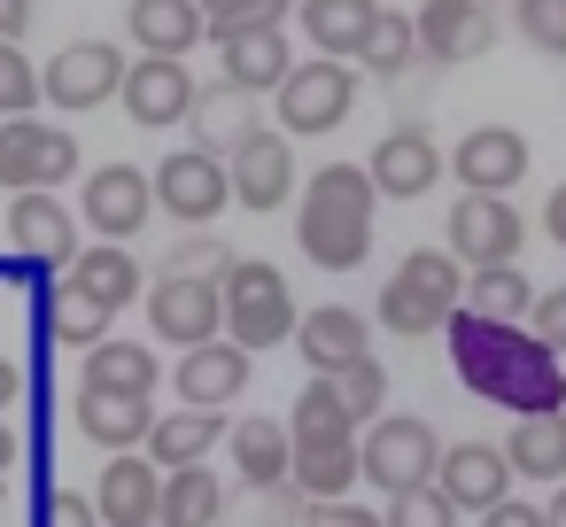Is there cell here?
Here are the masks:
<instances>
[{"mask_svg":"<svg viewBox=\"0 0 566 527\" xmlns=\"http://www.w3.org/2000/svg\"><path fill=\"white\" fill-rule=\"evenodd\" d=\"M210 442H226V411H195V403H179L171 419H156V426H148V442H140V450L171 473V465H202V457H210Z\"/></svg>","mask_w":566,"mask_h":527,"instance_id":"cell-33","label":"cell"},{"mask_svg":"<svg viewBox=\"0 0 566 527\" xmlns=\"http://www.w3.org/2000/svg\"><path fill=\"white\" fill-rule=\"evenodd\" d=\"M125 117L140 125V133H171V125H187V109H195V78H187V55H140V63H125Z\"/></svg>","mask_w":566,"mask_h":527,"instance_id":"cell-13","label":"cell"},{"mask_svg":"<svg viewBox=\"0 0 566 527\" xmlns=\"http://www.w3.org/2000/svg\"><path fill=\"white\" fill-rule=\"evenodd\" d=\"M164 272H226V241L195 233V241H179V249H171V264H164Z\"/></svg>","mask_w":566,"mask_h":527,"instance_id":"cell-48","label":"cell"},{"mask_svg":"<svg viewBox=\"0 0 566 527\" xmlns=\"http://www.w3.org/2000/svg\"><path fill=\"white\" fill-rule=\"evenodd\" d=\"M148 326H156L171 349L218 341V334H226V295H218V272H164V280L148 287Z\"/></svg>","mask_w":566,"mask_h":527,"instance_id":"cell-9","label":"cell"},{"mask_svg":"<svg viewBox=\"0 0 566 527\" xmlns=\"http://www.w3.org/2000/svg\"><path fill=\"white\" fill-rule=\"evenodd\" d=\"M543 233L566 249V187H551V202H543Z\"/></svg>","mask_w":566,"mask_h":527,"instance_id":"cell-52","label":"cell"},{"mask_svg":"<svg viewBox=\"0 0 566 527\" xmlns=\"http://www.w3.org/2000/svg\"><path fill=\"white\" fill-rule=\"evenodd\" d=\"M326 380L342 388V403H349V419H357V426H373V419L388 411V372H380V357H373V349H365V357H349V365H334Z\"/></svg>","mask_w":566,"mask_h":527,"instance_id":"cell-39","label":"cell"},{"mask_svg":"<svg viewBox=\"0 0 566 527\" xmlns=\"http://www.w3.org/2000/svg\"><path fill=\"white\" fill-rule=\"evenodd\" d=\"M373 171L365 164H326L311 171L303 187V210H295V249L318 264V272H357L373 256Z\"/></svg>","mask_w":566,"mask_h":527,"instance_id":"cell-2","label":"cell"},{"mask_svg":"<svg viewBox=\"0 0 566 527\" xmlns=\"http://www.w3.org/2000/svg\"><path fill=\"white\" fill-rule=\"evenodd\" d=\"M9 249L71 264V256H78V218L63 210V194H48V187H32V194H9Z\"/></svg>","mask_w":566,"mask_h":527,"instance_id":"cell-22","label":"cell"},{"mask_svg":"<svg viewBox=\"0 0 566 527\" xmlns=\"http://www.w3.org/2000/svg\"><path fill=\"white\" fill-rule=\"evenodd\" d=\"M388 9H403V0H388Z\"/></svg>","mask_w":566,"mask_h":527,"instance_id":"cell-55","label":"cell"},{"mask_svg":"<svg viewBox=\"0 0 566 527\" xmlns=\"http://www.w3.org/2000/svg\"><path fill=\"white\" fill-rule=\"evenodd\" d=\"M226 450H233L241 488H256V496L295 488V481H287V473H295V434H287L280 419H241V426H226Z\"/></svg>","mask_w":566,"mask_h":527,"instance_id":"cell-21","label":"cell"},{"mask_svg":"<svg viewBox=\"0 0 566 527\" xmlns=\"http://www.w3.org/2000/svg\"><path fill=\"white\" fill-rule=\"evenodd\" d=\"M71 419H78V434L94 442V450H140L148 442V426H156V396H125V388H78L71 396Z\"/></svg>","mask_w":566,"mask_h":527,"instance_id":"cell-20","label":"cell"},{"mask_svg":"<svg viewBox=\"0 0 566 527\" xmlns=\"http://www.w3.org/2000/svg\"><path fill=\"white\" fill-rule=\"evenodd\" d=\"M32 527H102V512L78 488H40L32 496Z\"/></svg>","mask_w":566,"mask_h":527,"instance_id":"cell-44","label":"cell"},{"mask_svg":"<svg viewBox=\"0 0 566 527\" xmlns=\"http://www.w3.org/2000/svg\"><path fill=\"white\" fill-rule=\"evenodd\" d=\"M481 527H543V504L504 496V504H489V512H481Z\"/></svg>","mask_w":566,"mask_h":527,"instance_id":"cell-49","label":"cell"},{"mask_svg":"<svg viewBox=\"0 0 566 527\" xmlns=\"http://www.w3.org/2000/svg\"><path fill=\"white\" fill-rule=\"evenodd\" d=\"M527 334H535V341H551V349L566 357V287L535 295V310H527Z\"/></svg>","mask_w":566,"mask_h":527,"instance_id":"cell-47","label":"cell"},{"mask_svg":"<svg viewBox=\"0 0 566 527\" xmlns=\"http://www.w3.org/2000/svg\"><path fill=\"white\" fill-rule=\"evenodd\" d=\"M156 504H164V465L148 450H117L94 481V512L102 527H156Z\"/></svg>","mask_w":566,"mask_h":527,"instance_id":"cell-17","label":"cell"},{"mask_svg":"<svg viewBox=\"0 0 566 527\" xmlns=\"http://www.w3.org/2000/svg\"><path fill=\"white\" fill-rule=\"evenodd\" d=\"M226 179H233V202L249 210V218H272L303 179H295V140L280 133V125H256L233 156H226Z\"/></svg>","mask_w":566,"mask_h":527,"instance_id":"cell-11","label":"cell"},{"mask_svg":"<svg viewBox=\"0 0 566 527\" xmlns=\"http://www.w3.org/2000/svg\"><path fill=\"white\" fill-rule=\"evenodd\" d=\"M78 218L102 233V241H133L148 218H156V179L133 171V164H102L78 194Z\"/></svg>","mask_w":566,"mask_h":527,"instance_id":"cell-15","label":"cell"},{"mask_svg":"<svg viewBox=\"0 0 566 527\" xmlns=\"http://www.w3.org/2000/svg\"><path fill=\"white\" fill-rule=\"evenodd\" d=\"M32 310H40V341H55V349H94V341H109V318H117V310H102L94 295H78L63 280L40 287Z\"/></svg>","mask_w":566,"mask_h":527,"instance_id":"cell-28","label":"cell"},{"mask_svg":"<svg viewBox=\"0 0 566 527\" xmlns=\"http://www.w3.org/2000/svg\"><path fill=\"white\" fill-rule=\"evenodd\" d=\"M78 179V140H71V125H40V109L32 117H0V187L9 194H32V187H71Z\"/></svg>","mask_w":566,"mask_h":527,"instance_id":"cell-6","label":"cell"},{"mask_svg":"<svg viewBox=\"0 0 566 527\" xmlns=\"http://www.w3.org/2000/svg\"><path fill=\"white\" fill-rule=\"evenodd\" d=\"M512 32L543 63H566V0H512Z\"/></svg>","mask_w":566,"mask_h":527,"instance_id":"cell-40","label":"cell"},{"mask_svg":"<svg viewBox=\"0 0 566 527\" xmlns=\"http://www.w3.org/2000/svg\"><path fill=\"white\" fill-rule=\"evenodd\" d=\"M434 457H442V442H434V426L411 419V411H380L373 434H357V473H365L380 496H403V488L434 481Z\"/></svg>","mask_w":566,"mask_h":527,"instance_id":"cell-5","label":"cell"},{"mask_svg":"<svg viewBox=\"0 0 566 527\" xmlns=\"http://www.w3.org/2000/svg\"><path fill=\"white\" fill-rule=\"evenodd\" d=\"M187 117H195V133H202L195 148L233 156V148L256 133V94H241V86H226V78H218V86H195V109H187Z\"/></svg>","mask_w":566,"mask_h":527,"instance_id":"cell-31","label":"cell"},{"mask_svg":"<svg viewBox=\"0 0 566 527\" xmlns=\"http://www.w3.org/2000/svg\"><path fill=\"white\" fill-rule=\"evenodd\" d=\"M226 519V481L202 465H171L164 473V504H156V527H218Z\"/></svg>","mask_w":566,"mask_h":527,"instance_id":"cell-32","label":"cell"},{"mask_svg":"<svg viewBox=\"0 0 566 527\" xmlns=\"http://www.w3.org/2000/svg\"><path fill=\"white\" fill-rule=\"evenodd\" d=\"M396 280H403V287H419V295H427L442 318L465 303V264H458L450 249H411V256L396 264Z\"/></svg>","mask_w":566,"mask_h":527,"instance_id":"cell-37","label":"cell"},{"mask_svg":"<svg viewBox=\"0 0 566 527\" xmlns=\"http://www.w3.org/2000/svg\"><path fill=\"white\" fill-rule=\"evenodd\" d=\"M32 109H40V63L17 40H0V117H32Z\"/></svg>","mask_w":566,"mask_h":527,"instance_id":"cell-42","label":"cell"},{"mask_svg":"<svg viewBox=\"0 0 566 527\" xmlns=\"http://www.w3.org/2000/svg\"><path fill=\"white\" fill-rule=\"evenodd\" d=\"M32 32V0H0V40H24Z\"/></svg>","mask_w":566,"mask_h":527,"instance_id":"cell-50","label":"cell"},{"mask_svg":"<svg viewBox=\"0 0 566 527\" xmlns=\"http://www.w3.org/2000/svg\"><path fill=\"white\" fill-rule=\"evenodd\" d=\"M63 287L94 295L102 310H125V303L140 295V264H133V249H125V241H102V249H78V256L63 264Z\"/></svg>","mask_w":566,"mask_h":527,"instance_id":"cell-30","label":"cell"},{"mask_svg":"<svg viewBox=\"0 0 566 527\" xmlns=\"http://www.w3.org/2000/svg\"><path fill=\"white\" fill-rule=\"evenodd\" d=\"M411 32H419V63H434V71L481 63L496 48V17L481 9V0H419Z\"/></svg>","mask_w":566,"mask_h":527,"instance_id":"cell-12","label":"cell"},{"mask_svg":"<svg viewBox=\"0 0 566 527\" xmlns=\"http://www.w3.org/2000/svg\"><path fill=\"white\" fill-rule=\"evenodd\" d=\"M504 465H512V481L558 488V481H566V411H527V419H512Z\"/></svg>","mask_w":566,"mask_h":527,"instance_id":"cell-25","label":"cell"},{"mask_svg":"<svg viewBox=\"0 0 566 527\" xmlns=\"http://www.w3.org/2000/svg\"><path fill=\"white\" fill-rule=\"evenodd\" d=\"M125 32H133L140 55H187L195 40H210L202 0H133V9H125Z\"/></svg>","mask_w":566,"mask_h":527,"instance_id":"cell-27","label":"cell"},{"mask_svg":"<svg viewBox=\"0 0 566 527\" xmlns=\"http://www.w3.org/2000/svg\"><path fill=\"white\" fill-rule=\"evenodd\" d=\"M295 349H303L311 372H334V365H349V357L373 349V326H365V310H349V303H318V310L295 318Z\"/></svg>","mask_w":566,"mask_h":527,"instance_id":"cell-24","label":"cell"},{"mask_svg":"<svg viewBox=\"0 0 566 527\" xmlns=\"http://www.w3.org/2000/svg\"><path fill=\"white\" fill-rule=\"evenodd\" d=\"M349 109H357V63H334V55L295 63V71L272 86V125H280L287 140L342 133V125H349Z\"/></svg>","mask_w":566,"mask_h":527,"instance_id":"cell-4","label":"cell"},{"mask_svg":"<svg viewBox=\"0 0 566 527\" xmlns=\"http://www.w3.org/2000/svg\"><path fill=\"white\" fill-rule=\"evenodd\" d=\"M17 396H24V365H17V357H0V419L17 411Z\"/></svg>","mask_w":566,"mask_h":527,"instance_id":"cell-51","label":"cell"},{"mask_svg":"<svg viewBox=\"0 0 566 527\" xmlns=\"http://www.w3.org/2000/svg\"><path fill=\"white\" fill-rule=\"evenodd\" d=\"M218 295H226V341H241L249 357L295 341V295H287V272L264 264V256H226L218 272Z\"/></svg>","mask_w":566,"mask_h":527,"instance_id":"cell-3","label":"cell"},{"mask_svg":"<svg viewBox=\"0 0 566 527\" xmlns=\"http://www.w3.org/2000/svg\"><path fill=\"white\" fill-rule=\"evenodd\" d=\"M543 527H566V481H558V496L543 504Z\"/></svg>","mask_w":566,"mask_h":527,"instance_id":"cell-54","label":"cell"},{"mask_svg":"<svg viewBox=\"0 0 566 527\" xmlns=\"http://www.w3.org/2000/svg\"><path fill=\"white\" fill-rule=\"evenodd\" d=\"M303 527H388L373 504H357V496H311L303 504Z\"/></svg>","mask_w":566,"mask_h":527,"instance_id":"cell-45","label":"cell"},{"mask_svg":"<svg viewBox=\"0 0 566 527\" xmlns=\"http://www.w3.org/2000/svg\"><path fill=\"white\" fill-rule=\"evenodd\" d=\"M373 318H380L388 334H403V341H427L434 326H450V318H442V310H434L419 287H403V280H388V287L373 295Z\"/></svg>","mask_w":566,"mask_h":527,"instance_id":"cell-38","label":"cell"},{"mask_svg":"<svg viewBox=\"0 0 566 527\" xmlns=\"http://www.w3.org/2000/svg\"><path fill=\"white\" fill-rule=\"evenodd\" d=\"M388 527H458V504L442 496V481H419V488H403V496H388V512H380Z\"/></svg>","mask_w":566,"mask_h":527,"instance_id":"cell-43","label":"cell"},{"mask_svg":"<svg viewBox=\"0 0 566 527\" xmlns=\"http://www.w3.org/2000/svg\"><path fill=\"white\" fill-rule=\"evenodd\" d=\"M148 179H156V210H164V218H179L187 233H202L218 210H233L226 156H210V148H179V156H164Z\"/></svg>","mask_w":566,"mask_h":527,"instance_id":"cell-7","label":"cell"},{"mask_svg":"<svg viewBox=\"0 0 566 527\" xmlns=\"http://www.w3.org/2000/svg\"><path fill=\"white\" fill-rule=\"evenodd\" d=\"M295 0H202V24L210 40H233V32H256V24H287Z\"/></svg>","mask_w":566,"mask_h":527,"instance_id":"cell-41","label":"cell"},{"mask_svg":"<svg viewBox=\"0 0 566 527\" xmlns=\"http://www.w3.org/2000/svg\"><path fill=\"white\" fill-rule=\"evenodd\" d=\"M373 17H380V0H295L303 40H311L318 55H334V63H357V48H365V32H373Z\"/></svg>","mask_w":566,"mask_h":527,"instance_id":"cell-26","label":"cell"},{"mask_svg":"<svg viewBox=\"0 0 566 527\" xmlns=\"http://www.w3.org/2000/svg\"><path fill=\"white\" fill-rule=\"evenodd\" d=\"M365 171H373V187H380V194L419 202V194H434V179L450 171V156L434 148V133H427V125H388V133L373 140Z\"/></svg>","mask_w":566,"mask_h":527,"instance_id":"cell-14","label":"cell"},{"mask_svg":"<svg viewBox=\"0 0 566 527\" xmlns=\"http://www.w3.org/2000/svg\"><path fill=\"white\" fill-rule=\"evenodd\" d=\"M365 434V426H357ZM357 434H295V488L303 496H349L365 473H357Z\"/></svg>","mask_w":566,"mask_h":527,"instance_id":"cell-29","label":"cell"},{"mask_svg":"<svg viewBox=\"0 0 566 527\" xmlns=\"http://www.w3.org/2000/svg\"><path fill=\"white\" fill-rule=\"evenodd\" d=\"M17 457H24V434H17L9 419H0V481H9V473H17Z\"/></svg>","mask_w":566,"mask_h":527,"instance_id":"cell-53","label":"cell"},{"mask_svg":"<svg viewBox=\"0 0 566 527\" xmlns=\"http://www.w3.org/2000/svg\"><path fill=\"white\" fill-rule=\"evenodd\" d=\"M434 481L458 512H489L512 496V465H504V442H442L434 457Z\"/></svg>","mask_w":566,"mask_h":527,"instance_id":"cell-18","label":"cell"},{"mask_svg":"<svg viewBox=\"0 0 566 527\" xmlns=\"http://www.w3.org/2000/svg\"><path fill=\"white\" fill-rule=\"evenodd\" d=\"M117 86H125V48H109V40H71V48L40 71V102H55L63 117L117 102Z\"/></svg>","mask_w":566,"mask_h":527,"instance_id":"cell-10","label":"cell"},{"mask_svg":"<svg viewBox=\"0 0 566 527\" xmlns=\"http://www.w3.org/2000/svg\"><path fill=\"white\" fill-rule=\"evenodd\" d=\"M450 179L465 194H512L527 179V133L512 125H473L458 148H450Z\"/></svg>","mask_w":566,"mask_h":527,"instance_id":"cell-16","label":"cell"},{"mask_svg":"<svg viewBox=\"0 0 566 527\" xmlns=\"http://www.w3.org/2000/svg\"><path fill=\"white\" fill-rule=\"evenodd\" d=\"M55 280H63L55 256H24V249L0 256V287H17V295H40V287H55Z\"/></svg>","mask_w":566,"mask_h":527,"instance_id":"cell-46","label":"cell"},{"mask_svg":"<svg viewBox=\"0 0 566 527\" xmlns=\"http://www.w3.org/2000/svg\"><path fill=\"white\" fill-rule=\"evenodd\" d=\"M442 241H450V256H458L465 272H481V264H520L527 218L512 210V194H458Z\"/></svg>","mask_w":566,"mask_h":527,"instance_id":"cell-8","label":"cell"},{"mask_svg":"<svg viewBox=\"0 0 566 527\" xmlns=\"http://www.w3.org/2000/svg\"><path fill=\"white\" fill-rule=\"evenodd\" d=\"M171 388H179V403H195V411H226L241 388H249V349L241 341H195V349H179V372H171Z\"/></svg>","mask_w":566,"mask_h":527,"instance_id":"cell-19","label":"cell"},{"mask_svg":"<svg viewBox=\"0 0 566 527\" xmlns=\"http://www.w3.org/2000/svg\"><path fill=\"white\" fill-rule=\"evenodd\" d=\"M218 63H226V86H241V94H272V86L295 71L287 24H256V32H233V40H218Z\"/></svg>","mask_w":566,"mask_h":527,"instance_id":"cell-23","label":"cell"},{"mask_svg":"<svg viewBox=\"0 0 566 527\" xmlns=\"http://www.w3.org/2000/svg\"><path fill=\"white\" fill-rule=\"evenodd\" d=\"M465 310L504 318V326H527L535 287H527V272H520V264H481V272H465Z\"/></svg>","mask_w":566,"mask_h":527,"instance_id":"cell-35","label":"cell"},{"mask_svg":"<svg viewBox=\"0 0 566 527\" xmlns=\"http://www.w3.org/2000/svg\"><path fill=\"white\" fill-rule=\"evenodd\" d=\"M450 365H458V380L481 396V403H496V411H512V419H527V411H566V372H558V349L551 341H535L527 326H504V318H481V310H450Z\"/></svg>","mask_w":566,"mask_h":527,"instance_id":"cell-1","label":"cell"},{"mask_svg":"<svg viewBox=\"0 0 566 527\" xmlns=\"http://www.w3.org/2000/svg\"><path fill=\"white\" fill-rule=\"evenodd\" d=\"M156 380H164V365L148 341H94L86 372H78V388H125V396H156Z\"/></svg>","mask_w":566,"mask_h":527,"instance_id":"cell-34","label":"cell"},{"mask_svg":"<svg viewBox=\"0 0 566 527\" xmlns=\"http://www.w3.org/2000/svg\"><path fill=\"white\" fill-rule=\"evenodd\" d=\"M357 63L388 86V78H403L411 63H419V32H411V9H388L380 0V17H373V32H365V48H357Z\"/></svg>","mask_w":566,"mask_h":527,"instance_id":"cell-36","label":"cell"}]
</instances>
